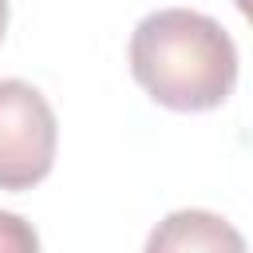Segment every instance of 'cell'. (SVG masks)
<instances>
[{
	"mask_svg": "<svg viewBox=\"0 0 253 253\" xmlns=\"http://www.w3.org/2000/svg\"><path fill=\"white\" fill-rule=\"evenodd\" d=\"M130 75L170 111H213L233 95L237 47L217 20L190 8H158L130 32Z\"/></svg>",
	"mask_w": 253,
	"mask_h": 253,
	"instance_id": "obj_1",
	"label": "cell"
},
{
	"mask_svg": "<svg viewBox=\"0 0 253 253\" xmlns=\"http://www.w3.org/2000/svg\"><path fill=\"white\" fill-rule=\"evenodd\" d=\"M55 111L24 79H0V190H32L55 166Z\"/></svg>",
	"mask_w": 253,
	"mask_h": 253,
	"instance_id": "obj_2",
	"label": "cell"
},
{
	"mask_svg": "<svg viewBox=\"0 0 253 253\" xmlns=\"http://www.w3.org/2000/svg\"><path fill=\"white\" fill-rule=\"evenodd\" d=\"M0 253H40V237H36L32 221L0 210Z\"/></svg>",
	"mask_w": 253,
	"mask_h": 253,
	"instance_id": "obj_4",
	"label": "cell"
},
{
	"mask_svg": "<svg viewBox=\"0 0 253 253\" xmlns=\"http://www.w3.org/2000/svg\"><path fill=\"white\" fill-rule=\"evenodd\" d=\"M4 28H8V0H0V40H4Z\"/></svg>",
	"mask_w": 253,
	"mask_h": 253,
	"instance_id": "obj_5",
	"label": "cell"
},
{
	"mask_svg": "<svg viewBox=\"0 0 253 253\" xmlns=\"http://www.w3.org/2000/svg\"><path fill=\"white\" fill-rule=\"evenodd\" d=\"M142 253H245V237L210 210H174L166 213Z\"/></svg>",
	"mask_w": 253,
	"mask_h": 253,
	"instance_id": "obj_3",
	"label": "cell"
}]
</instances>
